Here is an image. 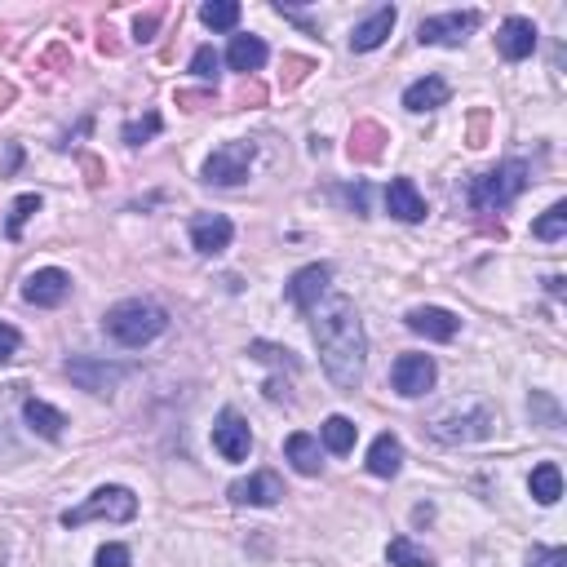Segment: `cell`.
Segmentation results:
<instances>
[{
    "mask_svg": "<svg viewBox=\"0 0 567 567\" xmlns=\"http://www.w3.org/2000/svg\"><path fill=\"white\" fill-rule=\"evenodd\" d=\"M315 346L319 364H324L328 381L346 395H355V386L364 381V359H368V337L364 319H359L350 297H328L324 306H315Z\"/></svg>",
    "mask_w": 567,
    "mask_h": 567,
    "instance_id": "obj_1",
    "label": "cell"
},
{
    "mask_svg": "<svg viewBox=\"0 0 567 567\" xmlns=\"http://www.w3.org/2000/svg\"><path fill=\"white\" fill-rule=\"evenodd\" d=\"M102 328H107V333L116 337L120 346H147V342H156L164 328H169V315H164L156 302H142V297H133V302L111 306L107 319H102Z\"/></svg>",
    "mask_w": 567,
    "mask_h": 567,
    "instance_id": "obj_2",
    "label": "cell"
},
{
    "mask_svg": "<svg viewBox=\"0 0 567 567\" xmlns=\"http://www.w3.org/2000/svg\"><path fill=\"white\" fill-rule=\"evenodd\" d=\"M523 187H528V164H523V160H505V164H497V169H488V173L474 178L470 204L479 213H497V209H505V204L519 200Z\"/></svg>",
    "mask_w": 567,
    "mask_h": 567,
    "instance_id": "obj_3",
    "label": "cell"
},
{
    "mask_svg": "<svg viewBox=\"0 0 567 567\" xmlns=\"http://www.w3.org/2000/svg\"><path fill=\"white\" fill-rule=\"evenodd\" d=\"M133 514H138V497H133L129 488H98L94 497H89L80 510H67L63 514V528H80V523H89V519H111V523H129Z\"/></svg>",
    "mask_w": 567,
    "mask_h": 567,
    "instance_id": "obj_4",
    "label": "cell"
},
{
    "mask_svg": "<svg viewBox=\"0 0 567 567\" xmlns=\"http://www.w3.org/2000/svg\"><path fill=\"white\" fill-rule=\"evenodd\" d=\"M249 164H253V142H226V147H218L204 160V182H213V187H240L249 178Z\"/></svg>",
    "mask_w": 567,
    "mask_h": 567,
    "instance_id": "obj_5",
    "label": "cell"
},
{
    "mask_svg": "<svg viewBox=\"0 0 567 567\" xmlns=\"http://www.w3.org/2000/svg\"><path fill=\"white\" fill-rule=\"evenodd\" d=\"M213 448H218L222 461H244L253 452V430L235 408H222L218 421H213Z\"/></svg>",
    "mask_w": 567,
    "mask_h": 567,
    "instance_id": "obj_6",
    "label": "cell"
},
{
    "mask_svg": "<svg viewBox=\"0 0 567 567\" xmlns=\"http://www.w3.org/2000/svg\"><path fill=\"white\" fill-rule=\"evenodd\" d=\"M67 377L80 390H89V395H111L120 386V377H125V368L107 364V359H94V355H76V359H67Z\"/></svg>",
    "mask_w": 567,
    "mask_h": 567,
    "instance_id": "obj_7",
    "label": "cell"
},
{
    "mask_svg": "<svg viewBox=\"0 0 567 567\" xmlns=\"http://www.w3.org/2000/svg\"><path fill=\"white\" fill-rule=\"evenodd\" d=\"M435 359L430 355H399L395 368H390V381H395V390L404 399H421L430 386H435Z\"/></svg>",
    "mask_w": 567,
    "mask_h": 567,
    "instance_id": "obj_8",
    "label": "cell"
},
{
    "mask_svg": "<svg viewBox=\"0 0 567 567\" xmlns=\"http://www.w3.org/2000/svg\"><path fill=\"white\" fill-rule=\"evenodd\" d=\"M474 27H479V14H474V9H466V14H435L417 27V40L421 45H452L457 49Z\"/></svg>",
    "mask_w": 567,
    "mask_h": 567,
    "instance_id": "obj_9",
    "label": "cell"
},
{
    "mask_svg": "<svg viewBox=\"0 0 567 567\" xmlns=\"http://www.w3.org/2000/svg\"><path fill=\"white\" fill-rule=\"evenodd\" d=\"M231 240H235V226H231V218H222V213H200V218H191L195 253L218 257V253L231 249Z\"/></svg>",
    "mask_w": 567,
    "mask_h": 567,
    "instance_id": "obj_10",
    "label": "cell"
},
{
    "mask_svg": "<svg viewBox=\"0 0 567 567\" xmlns=\"http://www.w3.org/2000/svg\"><path fill=\"white\" fill-rule=\"evenodd\" d=\"M71 293V275L58 271V266H45V271H32L23 284V297L32 306H63Z\"/></svg>",
    "mask_w": 567,
    "mask_h": 567,
    "instance_id": "obj_11",
    "label": "cell"
},
{
    "mask_svg": "<svg viewBox=\"0 0 567 567\" xmlns=\"http://www.w3.org/2000/svg\"><path fill=\"white\" fill-rule=\"evenodd\" d=\"M430 435L443 439V443H470V439H488L492 435V412L488 408H474L470 417H439L430 426Z\"/></svg>",
    "mask_w": 567,
    "mask_h": 567,
    "instance_id": "obj_12",
    "label": "cell"
},
{
    "mask_svg": "<svg viewBox=\"0 0 567 567\" xmlns=\"http://www.w3.org/2000/svg\"><path fill=\"white\" fill-rule=\"evenodd\" d=\"M328 280H333V271H328L324 262L302 266V271H297L293 280H288V302H293L297 311H315L319 297L328 293Z\"/></svg>",
    "mask_w": 567,
    "mask_h": 567,
    "instance_id": "obj_13",
    "label": "cell"
},
{
    "mask_svg": "<svg viewBox=\"0 0 567 567\" xmlns=\"http://www.w3.org/2000/svg\"><path fill=\"white\" fill-rule=\"evenodd\" d=\"M395 5H381V9H373V14L364 18V23L355 27V32H350V49H355V54H373L377 45H386V36L395 32Z\"/></svg>",
    "mask_w": 567,
    "mask_h": 567,
    "instance_id": "obj_14",
    "label": "cell"
},
{
    "mask_svg": "<svg viewBox=\"0 0 567 567\" xmlns=\"http://www.w3.org/2000/svg\"><path fill=\"white\" fill-rule=\"evenodd\" d=\"M408 328L421 337H430V342H452L461 319L452 311H443V306H417V311H408Z\"/></svg>",
    "mask_w": 567,
    "mask_h": 567,
    "instance_id": "obj_15",
    "label": "cell"
},
{
    "mask_svg": "<svg viewBox=\"0 0 567 567\" xmlns=\"http://www.w3.org/2000/svg\"><path fill=\"white\" fill-rule=\"evenodd\" d=\"M497 49H501V58H510V63H523V58H532V49H536V27H532V18H505L501 32H497Z\"/></svg>",
    "mask_w": 567,
    "mask_h": 567,
    "instance_id": "obj_16",
    "label": "cell"
},
{
    "mask_svg": "<svg viewBox=\"0 0 567 567\" xmlns=\"http://www.w3.org/2000/svg\"><path fill=\"white\" fill-rule=\"evenodd\" d=\"M386 209H390V218H399V222H421V218H426V200H421L417 182H412V178L390 182V187H386Z\"/></svg>",
    "mask_w": 567,
    "mask_h": 567,
    "instance_id": "obj_17",
    "label": "cell"
},
{
    "mask_svg": "<svg viewBox=\"0 0 567 567\" xmlns=\"http://www.w3.org/2000/svg\"><path fill=\"white\" fill-rule=\"evenodd\" d=\"M280 497H284V488H280V479H275L271 470L253 474V479L231 483V501L235 505H275Z\"/></svg>",
    "mask_w": 567,
    "mask_h": 567,
    "instance_id": "obj_18",
    "label": "cell"
},
{
    "mask_svg": "<svg viewBox=\"0 0 567 567\" xmlns=\"http://www.w3.org/2000/svg\"><path fill=\"white\" fill-rule=\"evenodd\" d=\"M399 466H404V443L395 435H377L373 448H368V474H377V479H395Z\"/></svg>",
    "mask_w": 567,
    "mask_h": 567,
    "instance_id": "obj_19",
    "label": "cell"
},
{
    "mask_svg": "<svg viewBox=\"0 0 567 567\" xmlns=\"http://www.w3.org/2000/svg\"><path fill=\"white\" fill-rule=\"evenodd\" d=\"M448 94H452L448 80H443V76H426V80H417V85H408V89H404V107L421 116V111L443 107V102H448Z\"/></svg>",
    "mask_w": 567,
    "mask_h": 567,
    "instance_id": "obj_20",
    "label": "cell"
},
{
    "mask_svg": "<svg viewBox=\"0 0 567 567\" xmlns=\"http://www.w3.org/2000/svg\"><path fill=\"white\" fill-rule=\"evenodd\" d=\"M23 417H27V426H32L40 439H63V430H67V417L58 408H49L45 399H27Z\"/></svg>",
    "mask_w": 567,
    "mask_h": 567,
    "instance_id": "obj_21",
    "label": "cell"
},
{
    "mask_svg": "<svg viewBox=\"0 0 567 567\" xmlns=\"http://www.w3.org/2000/svg\"><path fill=\"white\" fill-rule=\"evenodd\" d=\"M284 457L293 461V470L297 474H319V439L315 435H306V430H297V435H288V443H284Z\"/></svg>",
    "mask_w": 567,
    "mask_h": 567,
    "instance_id": "obj_22",
    "label": "cell"
},
{
    "mask_svg": "<svg viewBox=\"0 0 567 567\" xmlns=\"http://www.w3.org/2000/svg\"><path fill=\"white\" fill-rule=\"evenodd\" d=\"M226 63H231V71H262L266 63V45L257 36H231V49H226Z\"/></svg>",
    "mask_w": 567,
    "mask_h": 567,
    "instance_id": "obj_23",
    "label": "cell"
},
{
    "mask_svg": "<svg viewBox=\"0 0 567 567\" xmlns=\"http://www.w3.org/2000/svg\"><path fill=\"white\" fill-rule=\"evenodd\" d=\"M319 439H324V448H328V452L346 457V452L355 448V439H359V426H355L350 417H342V412H337V417H328L324 426H319Z\"/></svg>",
    "mask_w": 567,
    "mask_h": 567,
    "instance_id": "obj_24",
    "label": "cell"
},
{
    "mask_svg": "<svg viewBox=\"0 0 567 567\" xmlns=\"http://www.w3.org/2000/svg\"><path fill=\"white\" fill-rule=\"evenodd\" d=\"M528 488H532V501L536 505H554L563 497V474L554 461H541V466L532 470V479H528Z\"/></svg>",
    "mask_w": 567,
    "mask_h": 567,
    "instance_id": "obj_25",
    "label": "cell"
},
{
    "mask_svg": "<svg viewBox=\"0 0 567 567\" xmlns=\"http://www.w3.org/2000/svg\"><path fill=\"white\" fill-rule=\"evenodd\" d=\"M200 23L213 27V32H231V27L240 23V5H235V0H209V5L200 9Z\"/></svg>",
    "mask_w": 567,
    "mask_h": 567,
    "instance_id": "obj_26",
    "label": "cell"
},
{
    "mask_svg": "<svg viewBox=\"0 0 567 567\" xmlns=\"http://www.w3.org/2000/svg\"><path fill=\"white\" fill-rule=\"evenodd\" d=\"M386 559L395 563V567H435V559H430V554L421 550V545H412L408 536H395V541H390Z\"/></svg>",
    "mask_w": 567,
    "mask_h": 567,
    "instance_id": "obj_27",
    "label": "cell"
},
{
    "mask_svg": "<svg viewBox=\"0 0 567 567\" xmlns=\"http://www.w3.org/2000/svg\"><path fill=\"white\" fill-rule=\"evenodd\" d=\"M563 231H567V204H550L545 209V218H536L532 222V235L536 240H563Z\"/></svg>",
    "mask_w": 567,
    "mask_h": 567,
    "instance_id": "obj_28",
    "label": "cell"
},
{
    "mask_svg": "<svg viewBox=\"0 0 567 567\" xmlns=\"http://www.w3.org/2000/svg\"><path fill=\"white\" fill-rule=\"evenodd\" d=\"M32 213H40V195H18L14 209H9V222H5L9 240H18V235H23V222L32 218Z\"/></svg>",
    "mask_w": 567,
    "mask_h": 567,
    "instance_id": "obj_29",
    "label": "cell"
},
{
    "mask_svg": "<svg viewBox=\"0 0 567 567\" xmlns=\"http://www.w3.org/2000/svg\"><path fill=\"white\" fill-rule=\"evenodd\" d=\"M156 133H160V116H156V111H147L142 120H129V125H125V142H129V147H142V142L156 138Z\"/></svg>",
    "mask_w": 567,
    "mask_h": 567,
    "instance_id": "obj_30",
    "label": "cell"
},
{
    "mask_svg": "<svg viewBox=\"0 0 567 567\" xmlns=\"http://www.w3.org/2000/svg\"><path fill=\"white\" fill-rule=\"evenodd\" d=\"M377 125H359L355 129V138H350V156H359V160H373L377 156V142H368V138H377Z\"/></svg>",
    "mask_w": 567,
    "mask_h": 567,
    "instance_id": "obj_31",
    "label": "cell"
},
{
    "mask_svg": "<svg viewBox=\"0 0 567 567\" xmlns=\"http://www.w3.org/2000/svg\"><path fill=\"white\" fill-rule=\"evenodd\" d=\"M253 359H262V364H284V368H297L293 350H280V346H266V342H253Z\"/></svg>",
    "mask_w": 567,
    "mask_h": 567,
    "instance_id": "obj_32",
    "label": "cell"
},
{
    "mask_svg": "<svg viewBox=\"0 0 567 567\" xmlns=\"http://www.w3.org/2000/svg\"><path fill=\"white\" fill-rule=\"evenodd\" d=\"M191 71L200 80H218V54H213L209 45H200V49H195V58H191Z\"/></svg>",
    "mask_w": 567,
    "mask_h": 567,
    "instance_id": "obj_33",
    "label": "cell"
},
{
    "mask_svg": "<svg viewBox=\"0 0 567 567\" xmlns=\"http://www.w3.org/2000/svg\"><path fill=\"white\" fill-rule=\"evenodd\" d=\"M18 346H23V337H18V328L0 324V364H9V359L18 355Z\"/></svg>",
    "mask_w": 567,
    "mask_h": 567,
    "instance_id": "obj_34",
    "label": "cell"
},
{
    "mask_svg": "<svg viewBox=\"0 0 567 567\" xmlns=\"http://www.w3.org/2000/svg\"><path fill=\"white\" fill-rule=\"evenodd\" d=\"M94 563L98 567H129V550H125V545H102Z\"/></svg>",
    "mask_w": 567,
    "mask_h": 567,
    "instance_id": "obj_35",
    "label": "cell"
},
{
    "mask_svg": "<svg viewBox=\"0 0 567 567\" xmlns=\"http://www.w3.org/2000/svg\"><path fill=\"white\" fill-rule=\"evenodd\" d=\"M528 567H567V550H536Z\"/></svg>",
    "mask_w": 567,
    "mask_h": 567,
    "instance_id": "obj_36",
    "label": "cell"
},
{
    "mask_svg": "<svg viewBox=\"0 0 567 567\" xmlns=\"http://www.w3.org/2000/svg\"><path fill=\"white\" fill-rule=\"evenodd\" d=\"M160 14H138V23H133V32H138V40H151V32H156Z\"/></svg>",
    "mask_w": 567,
    "mask_h": 567,
    "instance_id": "obj_37",
    "label": "cell"
},
{
    "mask_svg": "<svg viewBox=\"0 0 567 567\" xmlns=\"http://www.w3.org/2000/svg\"><path fill=\"white\" fill-rule=\"evenodd\" d=\"M545 284H550V293H554V297H563V275H550Z\"/></svg>",
    "mask_w": 567,
    "mask_h": 567,
    "instance_id": "obj_38",
    "label": "cell"
}]
</instances>
